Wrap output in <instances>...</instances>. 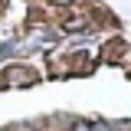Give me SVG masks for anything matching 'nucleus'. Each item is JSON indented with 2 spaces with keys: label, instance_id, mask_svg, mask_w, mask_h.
Masks as SVG:
<instances>
[{
  "label": "nucleus",
  "instance_id": "nucleus-1",
  "mask_svg": "<svg viewBox=\"0 0 131 131\" xmlns=\"http://www.w3.org/2000/svg\"><path fill=\"white\" fill-rule=\"evenodd\" d=\"M92 131H112L108 121H92Z\"/></svg>",
  "mask_w": 131,
  "mask_h": 131
},
{
  "label": "nucleus",
  "instance_id": "nucleus-2",
  "mask_svg": "<svg viewBox=\"0 0 131 131\" xmlns=\"http://www.w3.org/2000/svg\"><path fill=\"white\" fill-rule=\"evenodd\" d=\"M72 131H92V125H89V121H75V125H72Z\"/></svg>",
  "mask_w": 131,
  "mask_h": 131
},
{
  "label": "nucleus",
  "instance_id": "nucleus-3",
  "mask_svg": "<svg viewBox=\"0 0 131 131\" xmlns=\"http://www.w3.org/2000/svg\"><path fill=\"white\" fill-rule=\"evenodd\" d=\"M7 52H13V43H7V46H0V59H3Z\"/></svg>",
  "mask_w": 131,
  "mask_h": 131
},
{
  "label": "nucleus",
  "instance_id": "nucleus-4",
  "mask_svg": "<svg viewBox=\"0 0 131 131\" xmlns=\"http://www.w3.org/2000/svg\"><path fill=\"white\" fill-rule=\"evenodd\" d=\"M56 3H62V0H56Z\"/></svg>",
  "mask_w": 131,
  "mask_h": 131
}]
</instances>
